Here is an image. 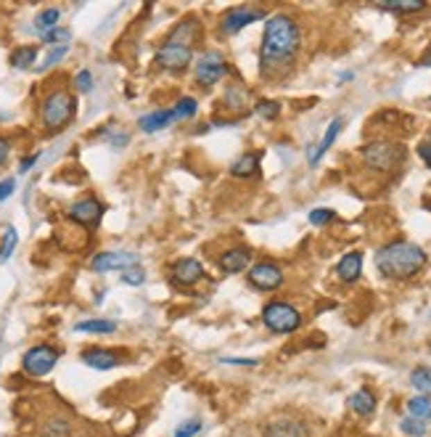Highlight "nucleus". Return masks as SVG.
<instances>
[{"instance_id": "obj_1", "label": "nucleus", "mask_w": 431, "mask_h": 437, "mask_svg": "<svg viewBox=\"0 0 431 437\" xmlns=\"http://www.w3.org/2000/svg\"><path fill=\"white\" fill-rule=\"evenodd\" d=\"M299 48H302V29L291 16H267L262 32V51H260V64H262L264 77L286 74L291 69Z\"/></svg>"}, {"instance_id": "obj_2", "label": "nucleus", "mask_w": 431, "mask_h": 437, "mask_svg": "<svg viewBox=\"0 0 431 437\" xmlns=\"http://www.w3.org/2000/svg\"><path fill=\"white\" fill-rule=\"evenodd\" d=\"M375 265L381 270V276L403 281V279L416 276L418 270L426 265V254L421 247L410 244V241H391L384 249H378Z\"/></svg>"}, {"instance_id": "obj_3", "label": "nucleus", "mask_w": 431, "mask_h": 437, "mask_svg": "<svg viewBox=\"0 0 431 437\" xmlns=\"http://www.w3.org/2000/svg\"><path fill=\"white\" fill-rule=\"evenodd\" d=\"M77 112V101L74 96H69L67 90H53L48 99L42 101L40 106V119L45 130L51 133H58L71 122V117Z\"/></svg>"}, {"instance_id": "obj_4", "label": "nucleus", "mask_w": 431, "mask_h": 437, "mask_svg": "<svg viewBox=\"0 0 431 437\" xmlns=\"http://www.w3.org/2000/svg\"><path fill=\"white\" fill-rule=\"evenodd\" d=\"M362 159L371 170H378V172H389V170L400 167L405 159V149L397 146V143L389 141H375L368 143L362 149Z\"/></svg>"}, {"instance_id": "obj_5", "label": "nucleus", "mask_w": 431, "mask_h": 437, "mask_svg": "<svg viewBox=\"0 0 431 437\" xmlns=\"http://www.w3.org/2000/svg\"><path fill=\"white\" fill-rule=\"evenodd\" d=\"M262 324L273 334H291L302 324V315H299L296 308L286 305V302H270L262 311Z\"/></svg>"}, {"instance_id": "obj_6", "label": "nucleus", "mask_w": 431, "mask_h": 437, "mask_svg": "<svg viewBox=\"0 0 431 437\" xmlns=\"http://www.w3.org/2000/svg\"><path fill=\"white\" fill-rule=\"evenodd\" d=\"M58 363V350L51 345H35L32 350L24 353L22 358V366L29 377H48Z\"/></svg>"}, {"instance_id": "obj_7", "label": "nucleus", "mask_w": 431, "mask_h": 437, "mask_svg": "<svg viewBox=\"0 0 431 437\" xmlns=\"http://www.w3.org/2000/svg\"><path fill=\"white\" fill-rule=\"evenodd\" d=\"M225 74H228V61L217 51H207L204 56L196 61V83L201 85V88L217 85Z\"/></svg>"}, {"instance_id": "obj_8", "label": "nucleus", "mask_w": 431, "mask_h": 437, "mask_svg": "<svg viewBox=\"0 0 431 437\" xmlns=\"http://www.w3.org/2000/svg\"><path fill=\"white\" fill-rule=\"evenodd\" d=\"M260 19H267L262 8H254V6H236L230 11H225V16L220 19V32L223 35H236L244 27H249L251 22H260Z\"/></svg>"}, {"instance_id": "obj_9", "label": "nucleus", "mask_w": 431, "mask_h": 437, "mask_svg": "<svg viewBox=\"0 0 431 437\" xmlns=\"http://www.w3.org/2000/svg\"><path fill=\"white\" fill-rule=\"evenodd\" d=\"M194 61V48H185V45H175V42H164L156 53V64L167 72H183L191 67Z\"/></svg>"}, {"instance_id": "obj_10", "label": "nucleus", "mask_w": 431, "mask_h": 437, "mask_svg": "<svg viewBox=\"0 0 431 437\" xmlns=\"http://www.w3.org/2000/svg\"><path fill=\"white\" fill-rule=\"evenodd\" d=\"M140 263L135 252H101L93 257V270L96 273H109V270H130Z\"/></svg>"}, {"instance_id": "obj_11", "label": "nucleus", "mask_w": 431, "mask_h": 437, "mask_svg": "<svg viewBox=\"0 0 431 437\" xmlns=\"http://www.w3.org/2000/svg\"><path fill=\"white\" fill-rule=\"evenodd\" d=\"M249 283L262 289V292H273L283 283V270L276 265V263H257L254 268L249 270Z\"/></svg>"}, {"instance_id": "obj_12", "label": "nucleus", "mask_w": 431, "mask_h": 437, "mask_svg": "<svg viewBox=\"0 0 431 437\" xmlns=\"http://www.w3.org/2000/svg\"><path fill=\"white\" fill-rule=\"evenodd\" d=\"M264 437H310V427L291 416H278L264 424Z\"/></svg>"}, {"instance_id": "obj_13", "label": "nucleus", "mask_w": 431, "mask_h": 437, "mask_svg": "<svg viewBox=\"0 0 431 437\" xmlns=\"http://www.w3.org/2000/svg\"><path fill=\"white\" fill-rule=\"evenodd\" d=\"M69 217L80 226H96L98 220L103 217V204L98 199H83L77 204L69 207Z\"/></svg>"}, {"instance_id": "obj_14", "label": "nucleus", "mask_w": 431, "mask_h": 437, "mask_svg": "<svg viewBox=\"0 0 431 437\" xmlns=\"http://www.w3.org/2000/svg\"><path fill=\"white\" fill-rule=\"evenodd\" d=\"M172 279L180 283V286H194L204 279V265L194 260V257H185V260H178L175 268H172Z\"/></svg>"}, {"instance_id": "obj_15", "label": "nucleus", "mask_w": 431, "mask_h": 437, "mask_svg": "<svg viewBox=\"0 0 431 437\" xmlns=\"http://www.w3.org/2000/svg\"><path fill=\"white\" fill-rule=\"evenodd\" d=\"M83 363L96 371H109V368H117L122 361L114 350H103V347H90L83 353Z\"/></svg>"}, {"instance_id": "obj_16", "label": "nucleus", "mask_w": 431, "mask_h": 437, "mask_svg": "<svg viewBox=\"0 0 431 437\" xmlns=\"http://www.w3.org/2000/svg\"><path fill=\"white\" fill-rule=\"evenodd\" d=\"M251 263V252L246 247H236V249H228V252L220 257V268L225 273H241L246 270V265Z\"/></svg>"}, {"instance_id": "obj_17", "label": "nucleus", "mask_w": 431, "mask_h": 437, "mask_svg": "<svg viewBox=\"0 0 431 437\" xmlns=\"http://www.w3.org/2000/svg\"><path fill=\"white\" fill-rule=\"evenodd\" d=\"M175 109H156V112L140 117V130L143 133H156V130H164L175 122Z\"/></svg>"}, {"instance_id": "obj_18", "label": "nucleus", "mask_w": 431, "mask_h": 437, "mask_svg": "<svg viewBox=\"0 0 431 437\" xmlns=\"http://www.w3.org/2000/svg\"><path fill=\"white\" fill-rule=\"evenodd\" d=\"M362 273V254L360 252H349L341 257V263H339V268H336V276L341 279L344 283H352L357 281Z\"/></svg>"}, {"instance_id": "obj_19", "label": "nucleus", "mask_w": 431, "mask_h": 437, "mask_svg": "<svg viewBox=\"0 0 431 437\" xmlns=\"http://www.w3.org/2000/svg\"><path fill=\"white\" fill-rule=\"evenodd\" d=\"M341 127H344V119L341 117H336V119H331V125H328V130H326V135H323V141L315 146V151L310 154V165H318L320 159H323V154L334 146V141L339 138V133H341Z\"/></svg>"}, {"instance_id": "obj_20", "label": "nucleus", "mask_w": 431, "mask_h": 437, "mask_svg": "<svg viewBox=\"0 0 431 437\" xmlns=\"http://www.w3.org/2000/svg\"><path fill=\"white\" fill-rule=\"evenodd\" d=\"M196 35H198V22L188 19V22H180L178 27L172 29L164 42H175V45H185V48H194Z\"/></svg>"}, {"instance_id": "obj_21", "label": "nucleus", "mask_w": 431, "mask_h": 437, "mask_svg": "<svg viewBox=\"0 0 431 437\" xmlns=\"http://www.w3.org/2000/svg\"><path fill=\"white\" fill-rule=\"evenodd\" d=\"M40 437H74V427L64 416H51L45 424H40Z\"/></svg>"}, {"instance_id": "obj_22", "label": "nucleus", "mask_w": 431, "mask_h": 437, "mask_svg": "<svg viewBox=\"0 0 431 437\" xmlns=\"http://www.w3.org/2000/svg\"><path fill=\"white\" fill-rule=\"evenodd\" d=\"M349 409L355 411L357 416H371L375 411V395L368 387H362V390H357L355 395L349 397Z\"/></svg>"}, {"instance_id": "obj_23", "label": "nucleus", "mask_w": 431, "mask_h": 437, "mask_svg": "<svg viewBox=\"0 0 431 437\" xmlns=\"http://www.w3.org/2000/svg\"><path fill=\"white\" fill-rule=\"evenodd\" d=\"M257 170H260V154H244L230 165V175L233 178H251V175H257Z\"/></svg>"}, {"instance_id": "obj_24", "label": "nucleus", "mask_w": 431, "mask_h": 437, "mask_svg": "<svg viewBox=\"0 0 431 437\" xmlns=\"http://www.w3.org/2000/svg\"><path fill=\"white\" fill-rule=\"evenodd\" d=\"M381 11H391V14H418L426 8L423 0H389V3H378Z\"/></svg>"}, {"instance_id": "obj_25", "label": "nucleus", "mask_w": 431, "mask_h": 437, "mask_svg": "<svg viewBox=\"0 0 431 437\" xmlns=\"http://www.w3.org/2000/svg\"><path fill=\"white\" fill-rule=\"evenodd\" d=\"M74 331H80V334H114L117 324L114 321H103V318H90V321H80L74 326Z\"/></svg>"}, {"instance_id": "obj_26", "label": "nucleus", "mask_w": 431, "mask_h": 437, "mask_svg": "<svg viewBox=\"0 0 431 437\" xmlns=\"http://www.w3.org/2000/svg\"><path fill=\"white\" fill-rule=\"evenodd\" d=\"M407 413L421 422H431V395H418L407 400Z\"/></svg>"}, {"instance_id": "obj_27", "label": "nucleus", "mask_w": 431, "mask_h": 437, "mask_svg": "<svg viewBox=\"0 0 431 437\" xmlns=\"http://www.w3.org/2000/svg\"><path fill=\"white\" fill-rule=\"evenodd\" d=\"M58 19H61V11L58 8H45V11H40V14L35 16V32H40V35H45V32H51V29L58 27Z\"/></svg>"}, {"instance_id": "obj_28", "label": "nucleus", "mask_w": 431, "mask_h": 437, "mask_svg": "<svg viewBox=\"0 0 431 437\" xmlns=\"http://www.w3.org/2000/svg\"><path fill=\"white\" fill-rule=\"evenodd\" d=\"M35 58H37V48L35 45H22V48H14V53H11V67L29 69L35 64Z\"/></svg>"}, {"instance_id": "obj_29", "label": "nucleus", "mask_w": 431, "mask_h": 437, "mask_svg": "<svg viewBox=\"0 0 431 437\" xmlns=\"http://www.w3.org/2000/svg\"><path fill=\"white\" fill-rule=\"evenodd\" d=\"M410 384L416 387L421 395H431V368L418 366L413 374H410Z\"/></svg>"}, {"instance_id": "obj_30", "label": "nucleus", "mask_w": 431, "mask_h": 437, "mask_svg": "<svg viewBox=\"0 0 431 437\" xmlns=\"http://www.w3.org/2000/svg\"><path fill=\"white\" fill-rule=\"evenodd\" d=\"M69 40H71V32L67 27H56L42 35V42H45L48 48H64V45H69Z\"/></svg>"}, {"instance_id": "obj_31", "label": "nucleus", "mask_w": 431, "mask_h": 437, "mask_svg": "<svg viewBox=\"0 0 431 437\" xmlns=\"http://www.w3.org/2000/svg\"><path fill=\"white\" fill-rule=\"evenodd\" d=\"M16 244H19V233H16L14 226H8L6 233H3V244H0V263H6V260L14 254Z\"/></svg>"}, {"instance_id": "obj_32", "label": "nucleus", "mask_w": 431, "mask_h": 437, "mask_svg": "<svg viewBox=\"0 0 431 437\" xmlns=\"http://www.w3.org/2000/svg\"><path fill=\"white\" fill-rule=\"evenodd\" d=\"M400 429H403L405 435H410V437H426V432H429L426 422L413 419V416H405L403 422H400Z\"/></svg>"}, {"instance_id": "obj_33", "label": "nucleus", "mask_w": 431, "mask_h": 437, "mask_svg": "<svg viewBox=\"0 0 431 437\" xmlns=\"http://www.w3.org/2000/svg\"><path fill=\"white\" fill-rule=\"evenodd\" d=\"M196 112H198V101L191 99V96H183L175 104V117L178 119H191V117H196Z\"/></svg>"}, {"instance_id": "obj_34", "label": "nucleus", "mask_w": 431, "mask_h": 437, "mask_svg": "<svg viewBox=\"0 0 431 437\" xmlns=\"http://www.w3.org/2000/svg\"><path fill=\"white\" fill-rule=\"evenodd\" d=\"M67 53H69V45H64V48H51V51L45 53V58H42V64L37 67V72H45V69H51V67H56L58 61H64Z\"/></svg>"}, {"instance_id": "obj_35", "label": "nucleus", "mask_w": 431, "mask_h": 437, "mask_svg": "<svg viewBox=\"0 0 431 437\" xmlns=\"http://www.w3.org/2000/svg\"><path fill=\"white\" fill-rule=\"evenodd\" d=\"M201 429H204V422H201V419H188V422H183L180 427L175 429V437H196Z\"/></svg>"}, {"instance_id": "obj_36", "label": "nucleus", "mask_w": 431, "mask_h": 437, "mask_svg": "<svg viewBox=\"0 0 431 437\" xmlns=\"http://www.w3.org/2000/svg\"><path fill=\"white\" fill-rule=\"evenodd\" d=\"M334 217H336V212L328 210V207H318V210L310 212V223H312V226H328Z\"/></svg>"}, {"instance_id": "obj_37", "label": "nucleus", "mask_w": 431, "mask_h": 437, "mask_svg": "<svg viewBox=\"0 0 431 437\" xmlns=\"http://www.w3.org/2000/svg\"><path fill=\"white\" fill-rule=\"evenodd\" d=\"M257 112L262 114L264 119H276L280 114V104L278 101H260V104H257Z\"/></svg>"}, {"instance_id": "obj_38", "label": "nucleus", "mask_w": 431, "mask_h": 437, "mask_svg": "<svg viewBox=\"0 0 431 437\" xmlns=\"http://www.w3.org/2000/svg\"><path fill=\"white\" fill-rule=\"evenodd\" d=\"M74 88L80 90V93H90L93 90V74L87 69L77 72V77H74Z\"/></svg>"}, {"instance_id": "obj_39", "label": "nucleus", "mask_w": 431, "mask_h": 437, "mask_svg": "<svg viewBox=\"0 0 431 437\" xmlns=\"http://www.w3.org/2000/svg\"><path fill=\"white\" fill-rule=\"evenodd\" d=\"M122 281L125 283H130V286H140V283L146 281V273L140 268H130V270H125V276H122Z\"/></svg>"}, {"instance_id": "obj_40", "label": "nucleus", "mask_w": 431, "mask_h": 437, "mask_svg": "<svg viewBox=\"0 0 431 437\" xmlns=\"http://www.w3.org/2000/svg\"><path fill=\"white\" fill-rule=\"evenodd\" d=\"M16 191V181L14 178H6V181H0V201H6V199L11 197Z\"/></svg>"}, {"instance_id": "obj_41", "label": "nucleus", "mask_w": 431, "mask_h": 437, "mask_svg": "<svg viewBox=\"0 0 431 437\" xmlns=\"http://www.w3.org/2000/svg\"><path fill=\"white\" fill-rule=\"evenodd\" d=\"M223 363H228V366H260L257 358H223Z\"/></svg>"}, {"instance_id": "obj_42", "label": "nucleus", "mask_w": 431, "mask_h": 437, "mask_svg": "<svg viewBox=\"0 0 431 437\" xmlns=\"http://www.w3.org/2000/svg\"><path fill=\"white\" fill-rule=\"evenodd\" d=\"M418 156L423 159V165L431 170V141H423L421 146H418Z\"/></svg>"}, {"instance_id": "obj_43", "label": "nucleus", "mask_w": 431, "mask_h": 437, "mask_svg": "<svg viewBox=\"0 0 431 437\" xmlns=\"http://www.w3.org/2000/svg\"><path fill=\"white\" fill-rule=\"evenodd\" d=\"M40 159V154H32V156H24L22 159V165H19V172H29V170L35 167V162Z\"/></svg>"}, {"instance_id": "obj_44", "label": "nucleus", "mask_w": 431, "mask_h": 437, "mask_svg": "<svg viewBox=\"0 0 431 437\" xmlns=\"http://www.w3.org/2000/svg\"><path fill=\"white\" fill-rule=\"evenodd\" d=\"M8 154H11V143L6 141V138H0V165L8 159Z\"/></svg>"}, {"instance_id": "obj_45", "label": "nucleus", "mask_w": 431, "mask_h": 437, "mask_svg": "<svg viewBox=\"0 0 431 437\" xmlns=\"http://www.w3.org/2000/svg\"><path fill=\"white\" fill-rule=\"evenodd\" d=\"M423 67H431V51H429V56L423 58Z\"/></svg>"}]
</instances>
